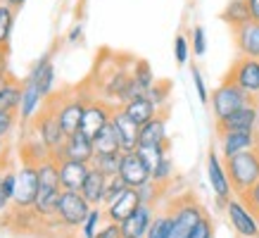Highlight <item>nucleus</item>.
I'll use <instances>...</instances> for the list:
<instances>
[{"instance_id": "f257e3e1", "label": "nucleus", "mask_w": 259, "mask_h": 238, "mask_svg": "<svg viewBox=\"0 0 259 238\" xmlns=\"http://www.w3.org/2000/svg\"><path fill=\"white\" fill-rule=\"evenodd\" d=\"M38 198L33 203V212L40 219H55L57 214V200L62 195V183H60V167L55 157H48L38 165Z\"/></svg>"}, {"instance_id": "f03ea898", "label": "nucleus", "mask_w": 259, "mask_h": 238, "mask_svg": "<svg viewBox=\"0 0 259 238\" xmlns=\"http://www.w3.org/2000/svg\"><path fill=\"white\" fill-rule=\"evenodd\" d=\"M224 162H226V172L231 176V186L236 195H245L259 181V148L238 152L233 157H226Z\"/></svg>"}, {"instance_id": "7ed1b4c3", "label": "nucleus", "mask_w": 259, "mask_h": 238, "mask_svg": "<svg viewBox=\"0 0 259 238\" xmlns=\"http://www.w3.org/2000/svg\"><path fill=\"white\" fill-rule=\"evenodd\" d=\"M93 205L88 203L81 190H62V195L57 200V214L55 219L62 229H76L79 231L86 222V217L91 214Z\"/></svg>"}, {"instance_id": "20e7f679", "label": "nucleus", "mask_w": 259, "mask_h": 238, "mask_svg": "<svg viewBox=\"0 0 259 238\" xmlns=\"http://www.w3.org/2000/svg\"><path fill=\"white\" fill-rule=\"evenodd\" d=\"M202 205L197 203L195 198L190 195H183L169 207V217H171V231H169V238H188L190 229L195 226L200 219L204 217Z\"/></svg>"}, {"instance_id": "39448f33", "label": "nucleus", "mask_w": 259, "mask_h": 238, "mask_svg": "<svg viewBox=\"0 0 259 238\" xmlns=\"http://www.w3.org/2000/svg\"><path fill=\"white\" fill-rule=\"evenodd\" d=\"M91 98H95V95L71 93V95H53L50 98L53 105H55L60 127H62V131L67 136L81 129V119H83V112H86V105Z\"/></svg>"}, {"instance_id": "423d86ee", "label": "nucleus", "mask_w": 259, "mask_h": 238, "mask_svg": "<svg viewBox=\"0 0 259 238\" xmlns=\"http://www.w3.org/2000/svg\"><path fill=\"white\" fill-rule=\"evenodd\" d=\"M252 98L245 93L240 86H236L233 81L224 79L219 86L209 93V107H212V114L217 122L226 119L231 112H236L238 107H243L245 103H250Z\"/></svg>"}, {"instance_id": "0eeeda50", "label": "nucleus", "mask_w": 259, "mask_h": 238, "mask_svg": "<svg viewBox=\"0 0 259 238\" xmlns=\"http://www.w3.org/2000/svg\"><path fill=\"white\" fill-rule=\"evenodd\" d=\"M224 212L228 217L231 229L240 238H259V214L254 210H250V205L240 195H233L228 200Z\"/></svg>"}, {"instance_id": "6e6552de", "label": "nucleus", "mask_w": 259, "mask_h": 238, "mask_svg": "<svg viewBox=\"0 0 259 238\" xmlns=\"http://www.w3.org/2000/svg\"><path fill=\"white\" fill-rule=\"evenodd\" d=\"M207 179H209V186L214 190V198H217V207L226 210V203L236 193H233V186H231V176L226 172V162L219 155L217 148L207 152Z\"/></svg>"}, {"instance_id": "1a4fd4ad", "label": "nucleus", "mask_w": 259, "mask_h": 238, "mask_svg": "<svg viewBox=\"0 0 259 238\" xmlns=\"http://www.w3.org/2000/svg\"><path fill=\"white\" fill-rule=\"evenodd\" d=\"M38 186H40L38 165L24 160L19 169H17V188H15V198H12V207L31 210L36 198H38Z\"/></svg>"}, {"instance_id": "9d476101", "label": "nucleus", "mask_w": 259, "mask_h": 238, "mask_svg": "<svg viewBox=\"0 0 259 238\" xmlns=\"http://www.w3.org/2000/svg\"><path fill=\"white\" fill-rule=\"evenodd\" d=\"M33 134L38 136L40 141L46 143L53 152H57L67 141V134L60 127V119H57L55 105L53 100H46V107L40 110V114L33 119Z\"/></svg>"}, {"instance_id": "9b49d317", "label": "nucleus", "mask_w": 259, "mask_h": 238, "mask_svg": "<svg viewBox=\"0 0 259 238\" xmlns=\"http://www.w3.org/2000/svg\"><path fill=\"white\" fill-rule=\"evenodd\" d=\"M224 79L233 81L240 86L252 100H259V60L257 57H243L238 55L236 62L231 64V69Z\"/></svg>"}, {"instance_id": "f8f14e48", "label": "nucleus", "mask_w": 259, "mask_h": 238, "mask_svg": "<svg viewBox=\"0 0 259 238\" xmlns=\"http://www.w3.org/2000/svg\"><path fill=\"white\" fill-rule=\"evenodd\" d=\"M259 100H250L226 119L217 122V134L221 131H259Z\"/></svg>"}, {"instance_id": "ddd939ff", "label": "nucleus", "mask_w": 259, "mask_h": 238, "mask_svg": "<svg viewBox=\"0 0 259 238\" xmlns=\"http://www.w3.org/2000/svg\"><path fill=\"white\" fill-rule=\"evenodd\" d=\"M117 105L107 103V100H102V98H91L86 105V112H83V119H81V131L86 136L93 138L100 129H105L107 124L112 122V112H114Z\"/></svg>"}, {"instance_id": "4468645a", "label": "nucleus", "mask_w": 259, "mask_h": 238, "mask_svg": "<svg viewBox=\"0 0 259 238\" xmlns=\"http://www.w3.org/2000/svg\"><path fill=\"white\" fill-rule=\"evenodd\" d=\"M53 157L60 162V160L69 157V160H81V162H91L95 157V145H93V138L86 136L83 131H74V134L67 136L64 145L60 148L57 152H53Z\"/></svg>"}, {"instance_id": "2eb2a0df", "label": "nucleus", "mask_w": 259, "mask_h": 238, "mask_svg": "<svg viewBox=\"0 0 259 238\" xmlns=\"http://www.w3.org/2000/svg\"><path fill=\"white\" fill-rule=\"evenodd\" d=\"M112 127H114V131H117L119 148H121V152L138 150L141 127H138V124H136L128 114H126L124 107H114V112H112Z\"/></svg>"}, {"instance_id": "dca6fc26", "label": "nucleus", "mask_w": 259, "mask_h": 238, "mask_svg": "<svg viewBox=\"0 0 259 238\" xmlns=\"http://www.w3.org/2000/svg\"><path fill=\"white\" fill-rule=\"evenodd\" d=\"M259 148V131H221L219 134V155L224 160L238 152Z\"/></svg>"}, {"instance_id": "f3484780", "label": "nucleus", "mask_w": 259, "mask_h": 238, "mask_svg": "<svg viewBox=\"0 0 259 238\" xmlns=\"http://www.w3.org/2000/svg\"><path fill=\"white\" fill-rule=\"evenodd\" d=\"M119 174L124 176V181L128 183L131 188H141L143 183L152 181V169H150V165L145 162V160H143V155L138 150L124 152Z\"/></svg>"}, {"instance_id": "a211bd4d", "label": "nucleus", "mask_w": 259, "mask_h": 238, "mask_svg": "<svg viewBox=\"0 0 259 238\" xmlns=\"http://www.w3.org/2000/svg\"><path fill=\"white\" fill-rule=\"evenodd\" d=\"M55 79H57V74H55V64H53V50H48L40 60H36V64L31 67L26 81L36 84L38 91L43 93V98L50 100V98H53V91H55Z\"/></svg>"}, {"instance_id": "6ab92c4d", "label": "nucleus", "mask_w": 259, "mask_h": 238, "mask_svg": "<svg viewBox=\"0 0 259 238\" xmlns=\"http://www.w3.org/2000/svg\"><path fill=\"white\" fill-rule=\"evenodd\" d=\"M141 193L138 188H126L121 195H117L114 200H110L107 205L102 207L105 210V217H107V222H117L121 224L124 219H128L131 214L141 207Z\"/></svg>"}, {"instance_id": "aec40b11", "label": "nucleus", "mask_w": 259, "mask_h": 238, "mask_svg": "<svg viewBox=\"0 0 259 238\" xmlns=\"http://www.w3.org/2000/svg\"><path fill=\"white\" fill-rule=\"evenodd\" d=\"M57 167H60V183H62V190H81L83 188V181H86L88 172H91V162L64 157L57 162Z\"/></svg>"}, {"instance_id": "412c9836", "label": "nucleus", "mask_w": 259, "mask_h": 238, "mask_svg": "<svg viewBox=\"0 0 259 238\" xmlns=\"http://www.w3.org/2000/svg\"><path fill=\"white\" fill-rule=\"evenodd\" d=\"M155 205H145L141 203V207L136 210L128 219L121 222V236L124 238H145L150 231V224L155 219Z\"/></svg>"}, {"instance_id": "4be33fe9", "label": "nucleus", "mask_w": 259, "mask_h": 238, "mask_svg": "<svg viewBox=\"0 0 259 238\" xmlns=\"http://www.w3.org/2000/svg\"><path fill=\"white\" fill-rule=\"evenodd\" d=\"M46 107V98L38 91L36 84L31 81H24L22 84V103H19V110H17V117L22 119L24 124H29L40 114V110Z\"/></svg>"}, {"instance_id": "5701e85b", "label": "nucleus", "mask_w": 259, "mask_h": 238, "mask_svg": "<svg viewBox=\"0 0 259 238\" xmlns=\"http://www.w3.org/2000/svg\"><path fill=\"white\" fill-rule=\"evenodd\" d=\"M233 43H236L238 55L243 57H257L259 60V22H247L243 26L233 29Z\"/></svg>"}, {"instance_id": "b1692460", "label": "nucleus", "mask_w": 259, "mask_h": 238, "mask_svg": "<svg viewBox=\"0 0 259 238\" xmlns=\"http://www.w3.org/2000/svg\"><path fill=\"white\" fill-rule=\"evenodd\" d=\"M150 145H169V127H166V114L159 112L141 127V138L138 148H150Z\"/></svg>"}, {"instance_id": "393cba45", "label": "nucleus", "mask_w": 259, "mask_h": 238, "mask_svg": "<svg viewBox=\"0 0 259 238\" xmlns=\"http://www.w3.org/2000/svg\"><path fill=\"white\" fill-rule=\"evenodd\" d=\"M107 183H110V176H105L102 172H98V169L91 167L86 181H83V188H81V195H83V198H86L93 207H105Z\"/></svg>"}, {"instance_id": "a878e982", "label": "nucleus", "mask_w": 259, "mask_h": 238, "mask_svg": "<svg viewBox=\"0 0 259 238\" xmlns=\"http://www.w3.org/2000/svg\"><path fill=\"white\" fill-rule=\"evenodd\" d=\"M121 107H124V112L134 119L138 127H143L145 122H150L152 117H157V114H159V107L150 100L148 95H138V98H134V100L124 103Z\"/></svg>"}, {"instance_id": "bb28decb", "label": "nucleus", "mask_w": 259, "mask_h": 238, "mask_svg": "<svg viewBox=\"0 0 259 238\" xmlns=\"http://www.w3.org/2000/svg\"><path fill=\"white\" fill-rule=\"evenodd\" d=\"M221 19L231 26V31L243 26V24L252 22V12H250V3L247 0H228L226 8L221 10Z\"/></svg>"}, {"instance_id": "cd10ccee", "label": "nucleus", "mask_w": 259, "mask_h": 238, "mask_svg": "<svg viewBox=\"0 0 259 238\" xmlns=\"http://www.w3.org/2000/svg\"><path fill=\"white\" fill-rule=\"evenodd\" d=\"M22 103V84L12 76L0 79V112H17Z\"/></svg>"}, {"instance_id": "c85d7f7f", "label": "nucleus", "mask_w": 259, "mask_h": 238, "mask_svg": "<svg viewBox=\"0 0 259 238\" xmlns=\"http://www.w3.org/2000/svg\"><path fill=\"white\" fill-rule=\"evenodd\" d=\"M121 157H124V152H95L91 167L102 172L105 176H117L121 169Z\"/></svg>"}, {"instance_id": "c756f323", "label": "nucleus", "mask_w": 259, "mask_h": 238, "mask_svg": "<svg viewBox=\"0 0 259 238\" xmlns=\"http://www.w3.org/2000/svg\"><path fill=\"white\" fill-rule=\"evenodd\" d=\"M93 145H95V152H121L117 131H114V127H112V122L93 136Z\"/></svg>"}, {"instance_id": "7c9ffc66", "label": "nucleus", "mask_w": 259, "mask_h": 238, "mask_svg": "<svg viewBox=\"0 0 259 238\" xmlns=\"http://www.w3.org/2000/svg\"><path fill=\"white\" fill-rule=\"evenodd\" d=\"M15 22H17V10L0 3V46L8 48L12 31H15Z\"/></svg>"}, {"instance_id": "2f4dec72", "label": "nucleus", "mask_w": 259, "mask_h": 238, "mask_svg": "<svg viewBox=\"0 0 259 238\" xmlns=\"http://www.w3.org/2000/svg\"><path fill=\"white\" fill-rule=\"evenodd\" d=\"M131 76H134V81L145 91V93H148V88L157 81L155 79V71L150 67V62H145V60H134V64H131Z\"/></svg>"}, {"instance_id": "473e14b6", "label": "nucleus", "mask_w": 259, "mask_h": 238, "mask_svg": "<svg viewBox=\"0 0 259 238\" xmlns=\"http://www.w3.org/2000/svg\"><path fill=\"white\" fill-rule=\"evenodd\" d=\"M107 222V217H105V210L102 207H93L91 210V214L86 217V222H83V226H81V238H95L98 236V231H100V226Z\"/></svg>"}, {"instance_id": "72a5a7b5", "label": "nucleus", "mask_w": 259, "mask_h": 238, "mask_svg": "<svg viewBox=\"0 0 259 238\" xmlns=\"http://www.w3.org/2000/svg\"><path fill=\"white\" fill-rule=\"evenodd\" d=\"M174 176H176V169H174V160L169 157V155H164V157L157 162V167L152 169V181L164 188V186H169V183H171Z\"/></svg>"}, {"instance_id": "f704fd0d", "label": "nucleus", "mask_w": 259, "mask_h": 238, "mask_svg": "<svg viewBox=\"0 0 259 238\" xmlns=\"http://www.w3.org/2000/svg\"><path fill=\"white\" fill-rule=\"evenodd\" d=\"M152 100V103L159 107V112L166 107V103H169V95H171V84L169 81H155L152 86L148 88V93H145Z\"/></svg>"}, {"instance_id": "c9c22d12", "label": "nucleus", "mask_w": 259, "mask_h": 238, "mask_svg": "<svg viewBox=\"0 0 259 238\" xmlns=\"http://www.w3.org/2000/svg\"><path fill=\"white\" fill-rule=\"evenodd\" d=\"M169 231H171V217H169V210H166V212L155 214L145 238H169Z\"/></svg>"}, {"instance_id": "e433bc0d", "label": "nucleus", "mask_w": 259, "mask_h": 238, "mask_svg": "<svg viewBox=\"0 0 259 238\" xmlns=\"http://www.w3.org/2000/svg\"><path fill=\"white\" fill-rule=\"evenodd\" d=\"M190 55H193V48H190V41L188 36H183V33H179L176 38H174V60H176V64H188Z\"/></svg>"}, {"instance_id": "4c0bfd02", "label": "nucleus", "mask_w": 259, "mask_h": 238, "mask_svg": "<svg viewBox=\"0 0 259 238\" xmlns=\"http://www.w3.org/2000/svg\"><path fill=\"white\" fill-rule=\"evenodd\" d=\"M190 48H193V55L195 57H202L207 53V33H204V26H193L190 31Z\"/></svg>"}, {"instance_id": "58836bf2", "label": "nucleus", "mask_w": 259, "mask_h": 238, "mask_svg": "<svg viewBox=\"0 0 259 238\" xmlns=\"http://www.w3.org/2000/svg\"><path fill=\"white\" fill-rule=\"evenodd\" d=\"M138 152L143 155V160L150 165V169H155L157 162L164 155H169V145H150V148H138Z\"/></svg>"}, {"instance_id": "ea45409f", "label": "nucleus", "mask_w": 259, "mask_h": 238, "mask_svg": "<svg viewBox=\"0 0 259 238\" xmlns=\"http://www.w3.org/2000/svg\"><path fill=\"white\" fill-rule=\"evenodd\" d=\"M190 76H193V86H195V91H197V98H200V103L209 105V88H207V84H204L202 71L197 69V67H193V69H190Z\"/></svg>"}, {"instance_id": "a19ab883", "label": "nucleus", "mask_w": 259, "mask_h": 238, "mask_svg": "<svg viewBox=\"0 0 259 238\" xmlns=\"http://www.w3.org/2000/svg\"><path fill=\"white\" fill-rule=\"evenodd\" d=\"M188 238H214V224H212V219L204 214L202 219H200V222L190 229Z\"/></svg>"}, {"instance_id": "79ce46f5", "label": "nucleus", "mask_w": 259, "mask_h": 238, "mask_svg": "<svg viewBox=\"0 0 259 238\" xmlns=\"http://www.w3.org/2000/svg\"><path fill=\"white\" fill-rule=\"evenodd\" d=\"M126 188H131L128 183L124 181V176L117 174V176H110V183H107V198H105V205L110 203V200H114L117 195H121Z\"/></svg>"}, {"instance_id": "37998d69", "label": "nucleus", "mask_w": 259, "mask_h": 238, "mask_svg": "<svg viewBox=\"0 0 259 238\" xmlns=\"http://www.w3.org/2000/svg\"><path fill=\"white\" fill-rule=\"evenodd\" d=\"M159 190H162V186H157L155 181H148L138 188V193H141V200L145 203V205H155L157 198H159Z\"/></svg>"}, {"instance_id": "c03bdc74", "label": "nucleus", "mask_w": 259, "mask_h": 238, "mask_svg": "<svg viewBox=\"0 0 259 238\" xmlns=\"http://www.w3.org/2000/svg\"><path fill=\"white\" fill-rule=\"evenodd\" d=\"M0 188H3V193H5V198L12 203V198H15V188H17V172H3Z\"/></svg>"}, {"instance_id": "a18cd8bd", "label": "nucleus", "mask_w": 259, "mask_h": 238, "mask_svg": "<svg viewBox=\"0 0 259 238\" xmlns=\"http://www.w3.org/2000/svg\"><path fill=\"white\" fill-rule=\"evenodd\" d=\"M17 124V112H0V138H8Z\"/></svg>"}, {"instance_id": "49530a36", "label": "nucleus", "mask_w": 259, "mask_h": 238, "mask_svg": "<svg viewBox=\"0 0 259 238\" xmlns=\"http://www.w3.org/2000/svg\"><path fill=\"white\" fill-rule=\"evenodd\" d=\"M95 238H124L121 236V224L117 222H105L98 231V236Z\"/></svg>"}, {"instance_id": "de8ad7c7", "label": "nucleus", "mask_w": 259, "mask_h": 238, "mask_svg": "<svg viewBox=\"0 0 259 238\" xmlns=\"http://www.w3.org/2000/svg\"><path fill=\"white\" fill-rule=\"evenodd\" d=\"M240 198H243L245 203L250 205V210H254V212L259 214V181L254 183V186H252V188L247 190L245 195H240Z\"/></svg>"}, {"instance_id": "09e8293b", "label": "nucleus", "mask_w": 259, "mask_h": 238, "mask_svg": "<svg viewBox=\"0 0 259 238\" xmlns=\"http://www.w3.org/2000/svg\"><path fill=\"white\" fill-rule=\"evenodd\" d=\"M81 38H83V24L76 22V24H74V26L69 29V33H67V43H69V46H76Z\"/></svg>"}, {"instance_id": "8fccbe9b", "label": "nucleus", "mask_w": 259, "mask_h": 238, "mask_svg": "<svg viewBox=\"0 0 259 238\" xmlns=\"http://www.w3.org/2000/svg\"><path fill=\"white\" fill-rule=\"evenodd\" d=\"M0 181H3V172H0ZM10 205H12V203H10V200L5 198V193H3V188H0V214L5 212V210H8Z\"/></svg>"}, {"instance_id": "3c124183", "label": "nucleus", "mask_w": 259, "mask_h": 238, "mask_svg": "<svg viewBox=\"0 0 259 238\" xmlns=\"http://www.w3.org/2000/svg\"><path fill=\"white\" fill-rule=\"evenodd\" d=\"M250 3V12H252V19L259 22V0H247Z\"/></svg>"}, {"instance_id": "603ef678", "label": "nucleus", "mask_w": 259, "mask_h": 238, "mask_svg": "<svg viewBox=\"0 0 259 238\" xmlns=\"http://www.w3.org/2000/svg\"><path fill=\"white\" fill-rule=\"evenodd\" d=\"M0 3H5V5H10V8H15V10H22L26 5V0H0Z\"/></svg>"}, {"instance_id": "864d4df0", "label": "nucleus", "mask_w": 259, "mask_h": 238, "mask_svg": "<svg viewBox=\"0 0 259 238\" xmlns=\"http://www.w3.org/2000/svg\"><path fill=\"white\" fill-rule=\"evenodd\" d=\"M5 150H8V148H5V138H0V162L5 157Z\"/></svg>"}, {"instance_id": "5fc2aeb1", "label": "nucleus", "mask_w": 259, "mask_h": 238, "mask_svg": "<svg viewBox=\"0 0 259 238\" xmlns=\"http://www.w3.org/2000/svg\"><path fill=\"white\" fill-rule=\"evenodd\" d=\"M5 50H8V48L0 46V69H3V64H5Z\"/></svg>"}]
</instances>
